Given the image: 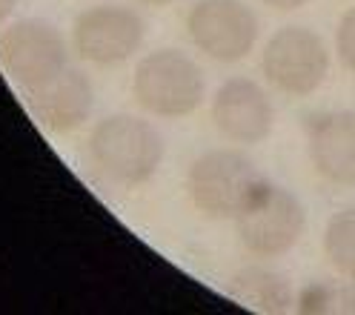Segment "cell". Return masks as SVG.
I'll return each mask as SVG.
<instances>
[{
    "instance_id": "6da1fadb",
    "label": "cell",
    "mask_w": 355,
    "mask_h": 315,
    "mask_svg": "<svg viewBox=\"0 0 355 315\" xmlns=\"http://www.w3.org/2000/svg\"><path fill=\"white\" fill-rule=\"evenodd\" d=\"M86 155L106 181L118 187H144L164 164V138L138 115H109L95 124L86 141Z\"/></svg>"
},
{
    "instance_id": "7a4b0ae2",
    "label": "cell",
    "mask_w": 355,
    "mask_h": 315,
    "mask_svg": "<svg viewBox=\"0 0 355 315\" xmlns=\"http://www.w3.org/2000/svg\"><path fill=\"white\" fill-rule=\"evenodd\" d=\"M132 98L155 118H187L204 103L207 78L181 49H155L135 66Z\"/></svg>"
},
{
    "instance_id": "3957f363",
    "label": "cell",
    "mask_w": 355,
    "mask_h": 315,
    "mask_svg": "<svg viewBox=\"0 0 355 315\" xmlns=\"http://www.w3.org/2000/svg\"><path fill=\"white\" fill-rule=\"evenodd\" d=\"M261 184L263 175L255 161L238 149H209L187 169V195L192 207L212 221H235Z\"/></svg>"
},
{
    "instance_id": "277c9868",
    "label": "cell",
    "mask_w": 355,
    "mask_h": 315,
    "mask_svg": "<svg viewBox=\"0 0 355 315\" xmlns=\"http://www.w3.org/2000/svg\"><path fill=\"white\" fill-rule=\"evenodd\" d=\"M235 230L250 255L281 258L301 241L306 230V210L290 189L263 178V184L235 215Z\"/></svg>"
},
{
    "instance_id": "5b68a950",
    "label": "cell",
    "mask_w": 355,
    "mask_h": 315,
    "mask_svg": "<svg viewBox=\"0 0 355 315\" xmlns=\"http://www.w3.org/2000/svg\"><path fill=\"white\" fill-rule=\"evenodd\" d=\"M0 66L29 95L69 66V46L55 24L24 17L0 32Z\"/></svg>"
},
{
    "instance_id": "8992f818",
    "label": "cell",
    "mask_w": 355,
    "mask_h": 315,
    "mask_svg": "<svg viewBox=\"0 0 355 315\" xmlns=\"http://www.w3.org/2000/svg\"><path fill=\"white\" fill-rule=\"evenodd\" d=\"M261 75L272 89L290 98H306L329 75V49L318 32L306 26L278 29L261 52Z\"/></svg>"
},
{
    "instance_id": "52a82bcc",
    "label": "cell",
    "mask_w": 355,
    "mask_h": 315,
    "mask_svg": "<svg viewBox=\"0 0 355 315\" xmlns=\"http://www.w3.org/2000/svg\"><path fill=\"white\" fill-rule=\"evenodd\" d=\"M192 46L215 63H238L258 43V15L243 0H198L187 15Z\"/></svg>"
},
{
    "instance_id": "ba28073f",
    "label": "cell",
    "mask_w": 355,
    "mask_h": 315,
    "mask_svg": "<svg viewBox=\"0 0 355 315\" xmlns=\"http://www.w3.org/2000/svg\"><path fill=\"white\" fill-rule=\"evenodd\" d=\"M144 40L146 24L129 6H89L72 20V49L92 66H118L135 55Z\"/></svg>"
},
{
    "instance_id": "9c48e42d",
    "label": "cell",
    "mask_w": 355,
    "mask_h": 315,
    "mask_svg": "<svg viewBox=\"0 0 355 315\" xmlns=\"http://www.w3.org/2000/svg\"><path fill=\"white\" fill-rule=\"evenodd\" d=\"M212 124L232 144L252 146L272 135L275 106L250 78H230L212 98Z\"/></svg>"
},
{
    "instance_id": "30bf717a",
    "label": "cell",
    "mask_w": 355,
    "mask_h": 315,
    "mask_svg": "<svg viewBox=\"0 0 355 315\" xmlns=\"http://www.w3.org/2000/svg\"><path fill=\"white\" fill-rule=\"evenodd\" d=\"M306 149L327 184L355 189V112H318L306 121Z\"/></svg>"
},
{
    "instance_id": "8fae6325",
    "label": "cell",
    "mask_w": 355,
    "mask_h": 315,
    "mask_svg": "<svg viewBox=\"0 0 355 315\" xmlns=\"http://www.w3.org/2000/svg\"><path fill=\"white\" fill-rule=\"evenodd\" d=\"M26 101H29V112L35 115V121L46 132L72 135L92 118L95 86L86 72L66 66L55 80L29 92Z\"/></svg>"
},
{
    "instance_id": "7c38bea8",
    "label": "cell",
    "mask_w": 355,
    "mask_h": 315,
    "mask_svg": "<svg viewBox=\"0 0 355 315\" xmlns=\"http://www.w3.org/2000/svg\"><path fill=\"white\" fill-rule=\"evenodd\" d=\"M227 292L252 312H286L295 304V292L286 275L263 266H243L230 278Z\"/></svg>"
},
{
    "instance_id": "4fadbf2b",
    "label": "cell",
    "mask_w": 355,
    "mask_h": 315,
    "mask_svg": "<svg viewBox=\"0 0 355 315\" xmlns=\"http://www.w3.org/2000/svg\"><path fill=\"white\" fill-rule=\"evenodd\" d=\"M321 250L329 266L347 281L355 284V204L338 210L327 221Z\"/></svg>"
},
{
    "instance_id": "5bb4252c",
    "label": "cell",
    "mask_w": 355,
    "mask_h": 315,
    "mask_svg": "<svg viewBox=\"0 0 355 315\" xmlns=\"http://www.w3.org/2000/svg\"><path fill=\"white\" fill-rule=\"evenodd\" d=\"M298 312H352L355 284L347 278H324L306 284L295 296Z\"/></svg>"
},
{
    "instance_id": "9a60e30c",
    "label": "cell",
    "mask_w": 355,
    "mask_h": 315,
    "mask_svg": "<svg viewBox=\"0 0 355 315\" xmlns=\"http://www.w3.org/2000/svg\"><path fill=\"white\" fill-rule=\"evenodd\" d=\"M336 55L341 60V66L355 75V6L347 9L338 20V29H336Z\"/></svg>"
},
{
    "instance_id": "2e32d148",
    "label": "cell",
    "mask_w": 355,
    "mask_h": 315,
    "mask_svg": "<svg viewBox=\"0 0 355 315\" xmlns=\"http://www.w3.org/2000/svg\"><path fill=\"white\" fill-rule=\"evenodd\" d=\"M261 3L270 6V9H275V12H295V9L306 6L309 0H261Z\"/></svg>"
},
{
    "instance_id": "e0dca14e",
    "label": "cell",
    "mask_w": 355,
    "mask_h": 315,
    "mask_svg": "<svg viewBox=\"0 0 355 315\" xmlns=\"http://www.w3.org/2000/svg\"><path fill=\"white\" fill-rule=\"evenodd\" d=\"M17 3H20V0H0V26H3L6 20H9L12 15H15Z\"/></svg>"
},
{
    "instance_id": "ac0fdd59",
    "label": "cell",
    "mask_w": 355,
    "mask_h": 315,
    "mask_svg": "<svg viewBox=\"0 0 355 315\" xmlns=\"http://www.w3.org/2000/svg\"><path fill=\"white\" fill-rule=\"evenodd\" d=\"M144 6H152V9H164V6H172V3H178V0H141Z\"/></svg>"
}]
</instances>
